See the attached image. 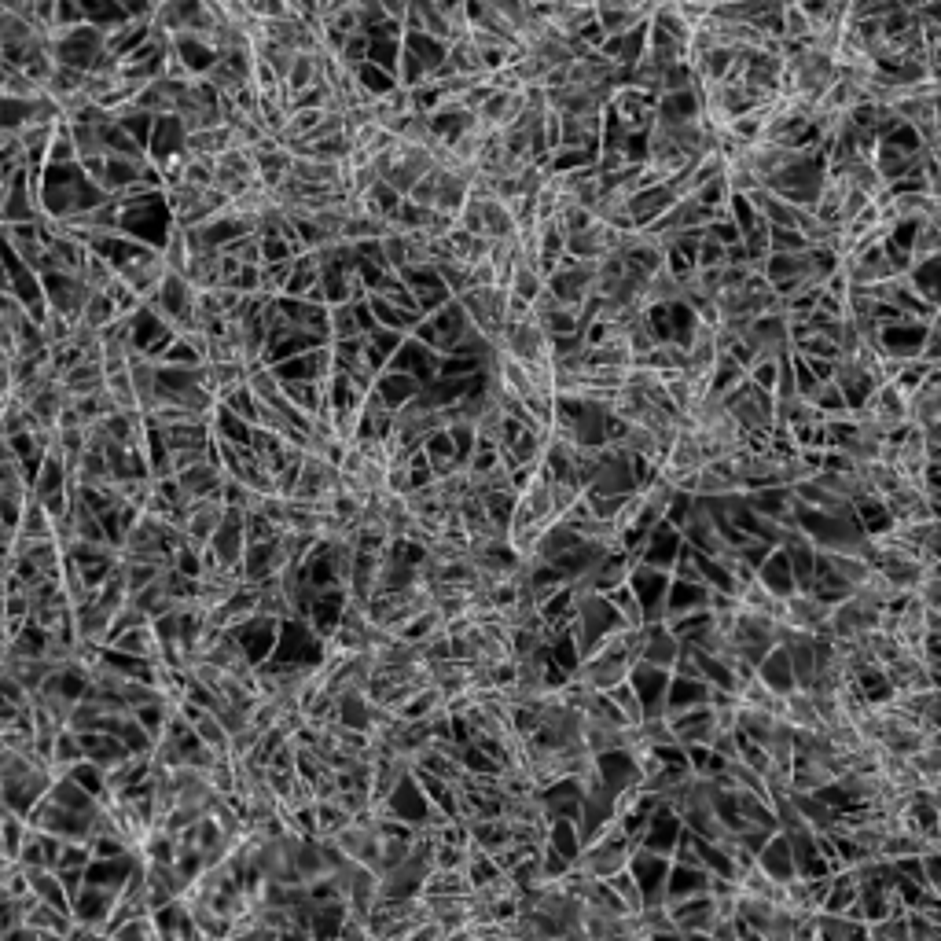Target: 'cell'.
Segmentation results:
<instances>
[{
  "label": "cell",
  "instance_id": "6da1fadb",
  "mask_svg": "<svg viewBox=\"0 0 941 941\" xmlns=\"http://www.w3.org/2000/svg\"><path fill=\"white\" fill-rule=\"evenodd\" d=\"M500 350L519 364L552 361V342H548V335L541 331V324L533 317H522V320H515V324H508L504 335H500Z\"/></svg>",
  "mask_w": 941,
  "mask_h": 941
},
{
  "label": "cell",
  "instance_id": "7a4b0ae2",
  "mask_svg": "<svg viewBox=\"0 0 941 941\" xmlns=\"http://www.w3.org/2000/svg\"><path fill=\"white\" fill-rule=\"evenodd\" d=\"M864 416L875 423V431L883 434V438H894V434L908 431L912 427V416H908V401L901 394H897L894 386L883 383L875 386V394L864 401Z\"/></svg>",
  "mask_w": 941,
  "mask_h": 941
},
{
  "label": "cell",
  "instance_id": "3957f363",
  "mask_svg": "<svg viewBox=\"0 0 941 941\" xmlns=\"http://www.w3.org/2000/svg\"><path fill=\"white\" fill-rule=\"evenodd\" d=\"M662 721L669 725V732H673V739H677V747L681 750H692V747H710V739L717 736L714 728V710L710 706H684V710H669V714H662Z\"/></svg>",
  "mask_w": 941,
  "mask_h": 941
},
{
  "label": "cell",
  "instance_id": "277c9868",
  "mask_svg": "<svg viewBox=\"0 0 941 941\" xmlns=\"http://www.w3.org/2000/svg\"><path fill=\"white\" fill-rule=\"evenodd\" d=\"M879 618H883V614L872 611V607H864V603H857V600L850 596V600H842L839 607H831V614H828V633H831V640L861 644L864 636L879 629Z\"/></svg>",
  "mask_w": 941,
  "mask_h": 941
},
{
  "label": "cell",
  "instance_id": "5b68a950",
  "mask_svg": "<svg viewBox=\"0 0 941 941\" xmlns=\"http://www.w3.org/2000/svg\"><path fill=\"white\" fill-rule=\"evenodd\" d=\"M629 592L636 596L640 611H644V625L647 622H662V611H666V592H669V574L651 567H640L633 563V574H629Z\"/></svg>",
  "mask_w": 941,
  "mask_h": 941
},
{
  "label": "cell",
  "instance_id": "8992f818",
  "mask_svg": "<svg viewBox=\"0 0 941 941\" xmlns=\"http://www.w3.org/2000/svg\"><path fill=\"white\" fill-rule=\"evenodd\" d=\"M596 12V26L603 30V37H622L633 34L640 26H647L655 4H629V0H603V4H592Z\"/></svg>",
  "mask_w": 941,
  "mask_h": 941
},
{
  "label": "cell",
  "instance_id": "52a82bcc",
  "mask_svg": "<svg viewBox=\"0 0 941 941\" xmlns=\"http://www.w3.org/2000/svg\"><path fill=\"white\" fill-rule=\"evenodd\" d=\"M886 515L894 526H916V522H938V497H927L912 486H901L883 500Z\"/></svg>",
  "mask_w": 941,
  "mask_h": 941
},
{
  "label": "cell",
  "instance_id": "ba28073f",
  "mask_svg": "<svg viewBox=\"0 0 941 941\" xmlns=\"http://www.w3.org/2000/svg\"><path fill=\"white\" fill-rule=\"evenodd\" d=\"M629 688H633L636 703H640V710H644V717H662V706H666V688H669V673H662V669L655 666H644V662H636L633 669H629Z\"/></svg>",
  "mask_w": 941,
  "mask_h": 941
},
{
  "label": "cell",
  "instance_id": "9c48e42d",
  "mask_svg": "<svg viewBox=\"0 0 941 941\" xmlns=\"http://www.w3.org/2000/svg\"><path fill=\"white\" fill-rule=\"evenodd\" d=\"M276 633H280V622H273V618H250L243 629H236V640L239 647H243V655H247L250 669H261L269 658H273L276 651Z\"/></svg>",
  "mask_w": 941,
  "mask_h": 941
},
{
  "label": "cell",
  "instance_id": "30bf717a",
  "mask_svg": "<svg viewBox=\"0 0 941 941\" xmlns=\"http://www.w3.org/2000/svg\"><path fill=\"white\" fill-rule=\"evenodd\" d=\"M695 497L703 500H728V497H747V489L739 482L732 460H710L699 467V482H695Z\"/></svg>",
  "mask_w": 941,
  "mask_h": 941
},
{
  "label": "cell",
  "instance_id": "8fae6325",
  "mask_svg": "<svg viewBox=\"0 0 941 941\" xmlns=\"http://www.w3.org/2000/svg\"><path fill=\"white\" fill-rule=\"evenodd\" d=\"M673 203H677V199L669 195L666 184H662V188H647V192H633L629 195V225L644 232V228L655 225Z\"/></svg>",
  "mask_w": 941,
  "mask_h": 941
},
{
  "label": "cell",
  "instance_id": "7c38bea8",
  "mask_svg": "<svg viewBox=\"0 0 941 941\" xmlns=\"http://www.w3.org/2000/svg\"><path fill=\"white\" fill-rule=\"evenodd\" d=\"M181 148H184V129H181V122L173 118V114H166V118H155L151 122V137H148V162H166L170 155H181Z\"/></svg>",
  "mask_w": 941,
  "mask_h": 941
},
{
  "label": "cell",
  "instance_id": "4fadbf2b",
  "mask_svg": "<svg viewBox=\"0 0 941 941\" xmlns=\"http://www.w3.org/2000/svg\"><path fill=\"white\" fill-rule=\"evenodd\" d=\"M754 673H758V681L765 684L772 695H780V699H783V695L798 692V688H794L791 662H787V651H783V647H772L769 655L758 662V669H754Z\"/></svg>",
  "mask_w": 941,
  "mask_h": 941
},
{
  "label": "cell",
  "instance_id": "5bb4252c",
  "mask_svg": "<svg viewBox=\"0 0 941 941\" xmlns=\"http://www.w3.org/2000/svg\"><path fill=\"white\" fill-rule=\"evenodd\" d=\"M372 390H375V397L383 401L386 409L397 412V409H405L412 397L420 394V383H416L412 375H401V372H379V375H375Z\"/></svg>",
  "mask_w": 941,
  "mask_h": 941
},
{
  "label": "cell",
  "instance_id": "9a60e30c",
  "mask_svg": "<svg viewBox=\"0 0 941 941\" xmlns=\"http://www.w3.org/2000/svg\"><path fill=\"white\" fill-rule=\"evenodd\" d=\"M699 118V96L692 92H669L655 100V122L658 125H684Z\"/></svg>",
  "mask_w": 941,
  "mask_h": 941
},
{
  "label": "cell",
  "instance_id": "2e32d148",
  "mask_svg": "<svg viewBox=\"0 0 941 941\" xmlns=\"http://www.w3.org/2000/svg\"><path fill=\"white\" fill-rule=\"evenodd\" d=\"M758 585L769 596H776V600H787L794 592V578H791V567H787V556H783L780 548L772 552L765 563L758 567Z\"/></svg>",
  "mask_w": 941,
  "mask_h": 941
},
{
  "label": "cell",
  "instance_id": "e0dca14e",
  "mask_svg": "<svg viewBox=\"0 0 941 941\" xmlns=\"http://www.w3.org/2000/svg\"><path fill=\"white\" fill-rule=\"evenodd\" d=\"M431 129H434V137L438 140H456L464 129H471V122H475V114L467 111V107H460V103H442V107H434L431 114Z\"/></svg>",
  "mask_w": 941,
  "mask_h": 941
},
{
  "label": "cell",
  "instance_id": "ac0fdd59",
  "mask_svg": "<svg viewBox=\"0 0 941 941\" xmlns=\"http://www.w3.org/2000/svg\"><path fill=\"white\" fill-rule=\"evenodd\" d=\"M706 699H710V688H706L703 681H684V677H669L666 706H662V714H669V710H684V706H703Z\"/></svg>",
  "mask_w": 941,
  "mask_h": 941
},
{
  "label": "cell",
  "instance_id": "d6986e66",
  "mask_svg": "<svg viewBox=\"0 0 941 941\" xmlns=\"http://www.w3.org/2000/svg\"><path fill=\"white\" fill-rule=\"evenodd\" d=\"M596 159H600L596 148H559L556 155L545 159V173L548 177H563V173L574 170H589V166H596Z\"/></svg>",
  "mask_w": 941,
  "mask_h": 941
},
{
  "label": "cell",
  "instance_id": "ffe728a7",
  "mask_svg": "<svg viewBox=\"0 0 941 941\" xmlns=\"http://www.w3.org/2000/svg\"><path fill=\"white\" fill-rule=\"evenodd\" d=\"M361 206L364 214L372 217V221H383V225H390L397 214V206H401V195L390 188V184H375V188H368V192L361 195Z\"/></svg>",
  "mask_w": 941,
  "mask_h": 941
},
{
  "label": "cell",
  "instance_id": "44dd1931",
  "mask_svg": "<svg viewBox=\"0 0 941 941\" xmlns=\"http://www.w3.org/2000/svg\"><path fill=\"white\" fill-rule=\"evenodd\" d=\"M438 706H442V692H438L434 684H427V688H416L409 703L397 710V721H405V725H423V721H427V717H431Z\"/></svg>",
  "mask_w": 941,
  "mask_h": 941
},
{
  "label": "cell",
  "instance_id": "7402d4cb",
  "mask_svg": "<svg viewBox=\"0 0 941 941\" xmlns=\"http://www.w3.org/2000/svg\"><path fill=\"white\" fill-rule=\"evenodd\" d=\"M706 596H710L706 585H684V581L669 578L666 611H662V618H666V614H684V611H695V607H706Z\"/></svg>",
  "mask_w": 941,
  "mask_h": 941
},
{
  "label": "cell",
  "instance_id": "603a6c76",
  "mask_svg": "<svg viewBox=\"0 0 941 941\" xmlns=\"http://www.w3.org/2000/svg\"><path fill=\"white\" fill-rule=\"evenodd\" d=\"M445 59H449V67L456 70V74H464V78H486V70H482V56H478V48L467 41V37H460V41H449L445 45Z\"/></svg>",
  "mask_w": 941,
  "mask_h": 941
},
{
  "label": "cell",
  "instance_id": "cb8c5ba5",
  "mask_svg": "<svg viewBox=\"0 0 941 941\" xmlns=\"http://www.w3.org/2000/svg\"><path fill=\"white\" fill-rule=\"evenodd\" d=\"M607 600V607L614 611V618H618V625L622 629H629V633H636L640 625H644V611H640V603H636V596L629 592V585H622V589H614L603 596Z\"/></svg>",
  "mask_w": 941,
  "mask_h": 941
},
{
  "label": "cell",
  "instance_id": "d4e9b609",
  "mask_svg": "<svg viewBox=\"0 0 941 941\" xmlns=\"http://www.w3.org/2000/svg\"><path fill=\"white\" fill-rule=\"evenodd\" d=\"M504 449L515 456V464H541V456H545V431L541 427H522L515 434V442L504 445Z\"/></svg>",
  "mask_w": 941,
  "mask_h": 941
},
{
  "label": "cell",
  "instance_id": "484cf974",
  "mask_svg": "<svg viewBox=\"0 0 941 941\" xmlns=\"http://www.w3.org/2000/svg\"><path fill=\"white\" fill-rule=\"evenodd\" d=\"M192 736L199 739V747L214 750V754H228V732L221 728L214 714H199L192 721Z\"/></svg>",
  "mask_w": 941,
  "mask_h": 941
},
{
  "label": "cell",
  "instance_id": "4316f807",
  "mask_svg": "<svg viewBox=\"0 0 941 941\" xmlns=\"http://www.w3.org/2000/svg\"><path fill=\"white\" fill-rule=\"evenodd\" d=\"M339 339H364L361 324H357V306H350V302L328 309V342Z\"/></svg>",
  "mask_w": 941,
  "mask_h": 941
},
{
  "label": "cell",
  "instance_id": "83f0119b",
  "mask_svg": "<svg viewBox=\"0 0 941 941\" xmlns=\"http://www.w3.org/2000/svg\"><path fill=\"white\" fill-rule=\"evenodd\" d=\"M486 511V519L497 526V530H508L511 511H515V493L511 489H497V493H486V497H475Z\"/></svg>",
  "mask_w": 941,
  "mask_h": 941
},
{
  "label": "cell",
  "instance_id": "f1b7e54d",
  "mask_svg": "<svg viewBox=\"0 0 941 941\" xmlns=\"http://www.w3.org/2000/svg\"><path fill=\"white\" fill-rule=\"evenodd\" d=\"M927 258H941V221H923L912 239V265Z\"/></svg>",
  "mask_w": 941,
  "mask_h": 941
},
{
  "label": "cell",
  "instance_id": "f546056e",
  "mask_svg": "<svg viewBox=\"0 0 941 941\" xmlns=\"http://www.w3.org/2000/svg\"><path fill=\"white\" fill-rule=\"evenodd\" d=\"M357 81H361V89L368 92L372 100H379V96H386V92L397 89L394 74H386V70L372 67V63H361V67H357Z\"/></svg>",
  "mask_w": 941,
  "mask_h": 941
},
{
  "label": "cell",
  "instance_id": "4dcf8cb0",
  "mask_svg": "<svg viewBox=\"0 0 941 941\" xmlns=\"http://www.w3.org/2000/svg\"><path fill=\"white\" fill-rule=\"evenodd\" d=\"M607 699H611V706L618 710V717H622L629 728L644 721V710H640V703H636V695H633V688H629V684H618L614 692H607Z\"/></svg>",
  "mask_w": 941,
  "mask_h": 941
},
{
  "label": "cell",
  "instance_id": "1f68e13d",
  "mask_svg": "<svg viewBox=\"0 0 941 941\" xmlns=\"http://www.w3.org/2000/svg\"><path fill=\"white\" fill-rule=\"evenodd\" d=\"M221 254H228V258H236L243 269H261V243H258V236H239V239H232Z\"/></svg>",
  "mask_w": 941,
  "mask_h": 941
},
{
  "label": "cell",
  "instance_id": "d6a6232c",
  "mask_svg": "<svg viewBox=\"0 0 941 941\" xmlns=\"http://www.w3.org/2000/svg\"><path fill=\"white\" fill-rule=\"evenodd\" d=\"M930 372H934V368H927L923 361H908L905 368H901V375H897V379H894L890 386H894L897 394H901V397L908 401V397L916 394L919 386L927 383V375H930Z\"/></svg>",
  "mask_w": 941,
  "mask_h": 941
},
{
  "label": "cell",
  "instance_id": "836d02e7",
  "mask_svg": "<svg viewBox=\"0 0 941 941\" xmlns=\"http://www.w3.org/2000/svg\"><path fill=\"white\" fill-rule=\"evenodd\" d=\"M780 361H750L747 383L754 386V390H761V394H772V386H776V379H780Z\"/></svg>",
  "mask_w": 941,
  "mask_h": 941
},
{
  "label": "cell",
  "instance_id": "e575fe53",
  "mask_svg": "<svg viewBox=\"0 0 941 941\" xmlns=\"http://www.w3.org/2000/svg\"><path fill=\"white\" fill-rule=\"evenodd\" d=\"M695 89V74L688 63H677V67L662 70V92L658 96H669V92H692Z\"/></svg>",
  "mask_w": 941,
  "mask_h": 941
},
{
  "label": "cell",
  "instance_id": "d590c367",
  "mask_svg": "<svg viewBox=\"0 0 941 941\" xmlns=\"http://www.w3.org/2000/svg\"><path fill=\"white\" fill-rule=\"evenodd\" d=\"M276 533H280V530H276V526H269V522L261 519L258 511H247V515H243V541H247V545H269Z\"/></svg>",
  "mask_w": 941,
  "mask_h": 941
},
{
  "label": "cell",
  "instance_id": "8d00e7d4",
  "mask_svg": "<svg viewBox=\"0 0 941 941\" xmlns=\"http://www.w3.org/2000/svg\"><path fill=\"white\" fill-rule=\"evenodd\" d=\"M721 265H728V250L710 236H703V243L695 250V269H721Z\"/></svg>",
  "mask_w": 941,
  "mask_h": 941
},
{
  "label": "cell",
  "instance_id": "74e56055",
  "mask_svg": "<svg viewBox=\"0 0 941 941\" xmlns=\"http://www.w3.org/2000/svg\"><path fill=\"white\" fill-rule=\"evenodd\" d=\"M581 497L578 486H563V482H552V493H548V500H552V522H563V515H567L570 508H574V500Z\"/></svg>",
  "mask_w": 941,
  "mask_h": 941
},
{
  "label": "cell",
  "instance_id": "f35d334b",
  "mask_svg": "<svg viewBox=\"0 0 941 941\" xmlns=\"http://www.w3.org/2000/svg\"><path fill=\"white\" fill-rule=\"evenodd\" d=\"M247 12L254 23H276V19H284L287 15V4L284 0H250Z\"/></svg>",
  "mask_w": 941,
  "mask_h": 941
},
{
  "label": "cell",
  "instance_id": "ab89813d",
  "mask_svg": "<svg viewBox=\"0 0 941 941\" xmlns=\"http://www.w3.org/2000/svg\"><path fill=\"white\" fill-rule=\"evenodd\" d=\"M772 552H776V548L765 545V541H747V545H743V548L736 552V559L743 563V567H750L754 574H758V567L772 556Z\"/></svg>",
  "mask_w": 941,
  "mask_h": 941
}]
</instances>
